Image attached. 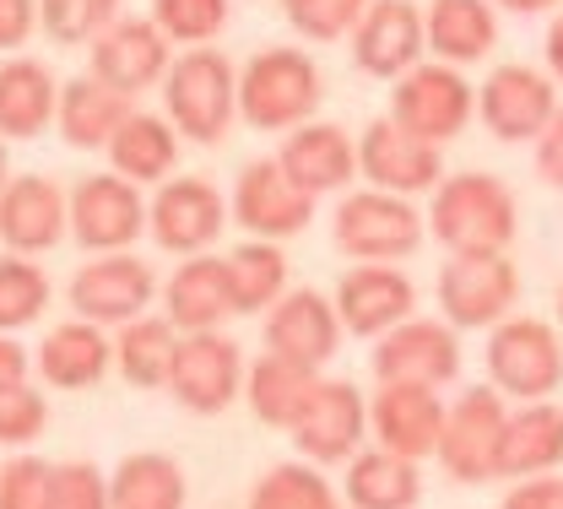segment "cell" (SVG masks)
Returning <instances> with one entry per match:
<instances>
[{"instance_id": "1", "label": "cell", "mask_w": 563, "mask_h": 509, "mask_svg": "<svg viewBox=\"0 0 563 509\" xmlns=\"http://www.w3.org/2000/svg\"><path fill=\"white\" fill-rule=\"evenodd\" d=\"M428 228L444 250L466 255V250H509L520 212L504 179L493 174H455L433 185V207H428Z\"/></svg>"}, {"instance_id": "2", "label": "cell", "mask_w": 563, "mask_h": 509, "mask_svg": "<svg viewBox=\"0 0 563 509\" xmlns=\"http://www.w3.org/2000/svg\"><path fill=\"white\" fill-rule=\"evenodd\" d=\"M320 109V66L303 49L272 44L239 76V114L255 131H298Z\"/></svg>"}, {"instance_id": "3", "label": "cell", "mask_w": 563, "mask_h": 509, "mask_svg": "<svg viewBox=\"0 0 563 509\" xmlns=\"http://www.w3.org/2000/svg\"><path fill=\"white\" fill-rule=\"evenodd\" d=\"M163 92H168V125L174 136H190V142H222L233 114H239V71L217 55V49H190L185 60H174L163 76Z\"/></svg>"}, {"instance_id": "4", "label": "cell", "mask_w": 563, "mask_h": 509, "mask_svg": "<svg viewBox=\"0 0 563 509\" xmlns=\"http://www.w3.org/2000/svg\"><path fill=\"white\" fill-rule=\"evenodd\" d=\"M509 407L493 385H466L450 407H444V429H439V466L450 472V483H493L498 477V444H504Z\"/></svg>"}, {"instance_id": "5", "label": "cell", "mask_w": 563, "mask_h": 509, "mask_svg": "<svg viewBox=\"0 0 563 509\" xmlns=\"http://www.w3.org/2000/svg\"><path fill=\"white\" fill-rule=\"evenodd\" d=\"M520 298V272L504 250H466V255H450L444 272H439V309H444V325L455 331H483L509 320Z\"/></svg>"}, {"instance_id": "6", "label": "cell", "mask_w": 563, "mask_h": 509, "mask_svg": "<svg viewBox=\"0 0 563 509\" xmlns=\"http://www.w3.org/2000/svg\"><path fill=\"white\" fill-rule=\"evenodd\" d=\"M163 390L185 412H196V418L228 412L244 396V353H239V342L233 336H217V331H185L174 342Z\"/></svg>"}, {"instance_id": "7", "label": "cell", "mask_w": 563, "mask_h": 509, "mask_svg": "<svg viewBox=\"0 0 563 509\" xmlns=\"http://www.w3.org/2000/svg\"><path fill=\"white\" fill-rule=\"evenodd\" d=\"M331 244L352 255V261H379V266H396L407 261L422 244V218L407 196H390V190H357L336 207L331 222Z\"/></svg>"}, {"instance_id": "8", "label": "cell", "mask_w": 563, "mask_h": 509, "mask_svg": "<svg viewBox=\"0 0 563 509\" xmlns=\"http://www.w3.org/2000/svg\"><path fill=\"white\" fill-rule=\"evenodd\" d=\"M488 379L498 396L548 401L563 385V342L542 320H498L488 336Z\"/></svg>"}, {"instance_id": "9", "label": "cell", "mask_w": 563, "mask_h": 509, "mask_svg": "<svg viewBox=\"0 0 563 509\" xmlns=\"http://www.w3.org/2000/svg\"><path fill=\"white\" fill-rule=\"evenodd\" d=\"M66 233L81 250L120 255L146 233V201L120 174H87L66 196Z\"/></svg>"}, {"instance_id": "10", "label": "cell", "mask_w": 563, "mask_h": 509, "mask_svg": "<svg viewBox=\"0 0 563 509\" xmlns=\"http://www.w3.org/2000/svg\"><path fill=\"white\" fill-rule=\"evenodd\" d=\"M472 109H477V98L455 66H412L407 76H396V92H390V120L428 146L461 136Z\"/></svg>"}, {"instance_id": "11", "label": "cell", "mask_w": 563, "mask_h": 509, "mask_svg": "<svg viewBox=\"0 0 563 509\" xmlns=\"http://www.w3.org/2000/svg\"><path fill=\"white\" fill-rule=\"evenodd\" d=\"M374 379L379 385H428V390H444L455 374H461V342H455V325L444 320H401L390 325L385 336H374Z\"/></svg>"}, {"instance_id": "12", "label": "cell", "mask_w": 563, "mask_h": 509, "mask_svg": "<svg viewBox=\"0 0 563 509\" xmlns=\"http://www.w3.org/2000/svg\"><path fill=\"white\" fill-rule=\"evenodd\" d=\"M70 314L87 320V325H131L152 309L157 298V272L141 261V255H98L87 261L76 277H70Z\"/></svg>"}, {"instance_id": "13", "label": "cell", "mask_w": 563, "mask_h": 509, "mask_svg": "<svg viewBox=\"0 0 563 509\" xmlns=\"http://www.w3.org/2000/svg\"><path fill=\"white\" fill-rule=\"evenodd\" d=\"M292 444L320 461V466H336V461H352L363 450V434H368V401L352 379H314L303 412L292 418Z\"/></svg>"}, {"instance_id": "14", "label": "cell", "mask_w": 563, "mask_h": 509, "mask_svg": "<svg viewBox=\"0 0 563 509\" xmlns=\"http://www.w3.org/2000/svg\"><path fill=\"white\" fill-rule=\"evenodd\" d=\"M222 222H228V201L196 174L168 179L157 190V201H146V233L168 255H207L222 233Z\"/></svg>"}, {"instance_id": "15", "label": "cell", "mask_w": 563, "mask_h": 509, "mask_svg": "<svg viewBox=\"0 0 563 509\" xmlns=\"http://www.w3.org/2000/svg\"><path fill=\"white\" fill-rule=\"evenodd\" d=\"M336 347H342V320H336V303L325 292L292 288L266 309V353L320 374L336 358Z\"/></svg>"}, {"instance_id": "16", "label": "cell", "mask_w": 563, "mask_h": 509, "mask_svg": "<svg viewBox=\"0 0 563 509\" xmlns=\"http://www.w3.org/2000/svg\"><path fill=\"white\" fill-rule=\"evenodd\" d=\"M168 38L157 33L152 16H114L98 38H92V76L120 92V98H136L146 87H157L168 76Z\"/></svg>"}, {"instance_id": "17", "label": "cell", "mask_w": 563, "mask_h": 509, "mask_svg": "<svg viewBox=\"0 0 563 509\" xmlns=\"http://www.w3.org/2000/svg\"><path fill=\"white\" fill-rule=\"evenodd\" d=\"M412 309H418V288L401 266L357 261L336 283V320L352 336H385L390 325L412 320Z\"/></svg>"}, {"instance_id": "18", "label": "cell", "mask_w": 563, "mask_h": 509, "mask_svg": "<svg viewBox=\"0 0 563 509\" xmlns=\"http://www.w3.org/2000/svg\"><path fill=\"white\" fill-rule=\"evenodd\" d=\"M357 174L368 179V190H390V196H418L433 190L444 174L439 146L407 136L396 120H374L357 142Z\"/></svg>"}, {"instance_id": "19", "label": "cell", "mask_w": 563, "mask_h": 509, "mask_svg": "<svg viewBox=\"0 0 563 509\" xmlns=\"http://www.w3.org/2000/svg\"><path fill=\"white\" fill-rule=\"evenodd\" d=\"M314 218V196H303L298 185H287V174L277 168V157L266 163H250L233 185V222L250 233V239H292L303 233Z\"/></svg>"}, {"instance_id": "20", "label": "cell", "mask_w": 563, "mask_h": 509, "mask_svg": "<svg viewBox=\"0 0 563 509\" xmlns=\"http://www.w3.org/2000/svg\"><path fill=\"white\" fill-rule=\"evenodd\" d=\"M347 38H352L357 71L407 76L422 55V11L412 0H368Z\"/></svg>"}, {"instance_id": "21", "label": "cell", "mask_w": 563, "mask_h": 509, "mask_svg": "<svg viewBox=\"0 0 563 509\" xmlns=\"http://www.w3.org/2000/svg\"><path fill=\"white\" fill-rule=\"evenodd\" d=\"M66 239V190L44 174H22L0 185V244L11 255H44Z\"/></svg>"}, {"instance_id": "22", "label": "cell", "mask_w": 563, "mask_h": 509, "mask_svg": "<svg viewBox=\"0 0 563 509\" xmlns=\"http://www.w3.org/2000/svg\"><path fill=\"white\" fill-rule=\"evenodd\" d=\"M477 109L498 142H537L553 125L559 98H553V81L537 76L531 66H498L477 98Z\"/></svg>"}, {"instance_id": "23", "label": "cell", "mask_w": 563, "mask_h": 509, "mask_svg": "<svg viewBox=\"0 0 563 509\" xmlns=\"http://www.w3.org/2000/svg\"><path fill=\"white\" fill-rule=\"evenodd\" d=\"M368 429L379 439V450L422 461L439 450V429H444V401L428 385H379L368 401Z\"/></svg>"}, {"instance_id": "24", "label": "cell", "mask_w": 563, "mask_h": 509, "mask_svg": "<svg viewBox=\"0 0 563 509\" xmlns=\"http://www.w3.org/2000/svg\"><path fill=\"white\" fill-rule=\"evenodd\" d=\"M163 320L185 336V331H217L222 320H233V288H228V266L222 255H185L179 272L163 288Z\"/></svg>"}, {"instance_id": "25", "label": "cell", "mask_w": 563, "mask_h": 509, "mask_svg": "<svg viewBox=\"0 0 563 509\" xmlns=\"http://www.w3.org/2000/svg\"><path fill=\"white\" fill-rule=\"evenodd\" d=\"M277 168L303 196H331L357 174V146L347 142L342 125H298L282 142Z\"/></svg>"}, {"instance_id": "26", "label": "cell", "mask_w": 563, "mask_h": 509, "mask_svg": "<svg viewBox=\"0 0 563 509\" xmlns=\"http://www.w3.org/2000/svg\"><path fill=\"white\" fill-rule=\"evenodd\" d=\"M114 364V342L103 325H87L70 314L66 325H55L38 347V374L55 385V390H92L103 385V374Z\"/></svg>"}, {"instance_id": "27", "label": "cell", "mask_w": 563, "mask_h": 509, "mask_svg": "<svg viewBox=\"0 0 563 509\" xmlns=\"http://www.w3.org/2000/svg\"><path fill=\"white\" fill-rule=\"evenodd\" d=\"M553 466H563V407H553V401H526L504 423L498 477H548Z\"/></svg>"}, {"instance_id": "28", "label": "cell", "mask_w": 563, "mask_h": 509, "mask_svg": "<svg viewBox=\"0 0 563 509\" xmlns=\"http://www.w3.org/2000/svg\"><path fill=\"white\" fill-rule=\"evenodd\" d=\"M131 114H136L131 98L109 92L98 76H70L66 87H60V103H55V125H60L66 146H76V152L109 146L114 131H120Z\"/></svg>"}, {"instance_id": "29", "label": "cell", "mask_w": 563, "mask_h": 509, "mask_svg": "<svg viewBox=\"0 0 563 509\" xmlns=\"http://www.w3.org/2000/svg\"><path fill=\"white\" fill-rule=\"evenodd\" d=\"M55 103H60V87L49 66L38 60H5L0 66V136H16V142H33L55 125Z\"/></svg>"}, {"instance_id": "30", "label": "cell", "mask_w": 563, "mask_h": 509, "mask_svg": "<svg viewBox=\"0 0 563 509\" xmlns=\"http://www.w3.org/2000/svg\"><path fill=\"white\" fill-rule=\"evenodd\" d=\"M493 38H498V16L488 0H433L422 16V44H433V55L450 66L483 60Z\"/></svg>"}, {"instance_id": "31", "label": "cell", "mask_w": 563, "mask_h": 509, "mask_svg": "<svg viewBox=\"0 0 563 509\" xmlns=\"http://www.w3.org/2000/svg\"><path fill=\"white\" fill-rule=\"evenodd\" d=\"M422 499V477L418 461L390 455L379 444L357 450L347 461V505L352 509H418Z\"/></svg>"}, {"instance_id": "32", "label": "cell", "mask_w": 563, "mask_h": 509, "mask_svg": "<svg viewBox=\"0 0 563 509\" xmlns=\"http://www.w3.org/2000/svg\"><path fill=\"white\" fill-rule=\"evenodd\" d=\"M109 163L131 185H163L179 163V136L163 114H131L109 142Z\"/></svg>"}, {"instance_id": "33", "label": "cell", "mask_w": 563, "mask_h": 509, "mask_svg": "<svg viewBox=\"0 0 563 509\" xmlns=\"http://www.w3.org/2000/svg\"><path fill=\"white\" fill-rule=\"evenodd\" d=\"M185 472L163 450H136L109 477V509H185Z\"/></svg>"}, {"instance_id": "34", "label": "cell", "mask_w": 563, "mask_h": 509, "mask_svg": "<svg viewBox=\"0 0 563 509\" xmlns=\"http://www.w3.org/2000/svg\"><path fill=\"white\" fill-rule=\"evenodd\" d=\"M314 368H298L277 358V353H261L250 374H244V390H250V412L266 423V429H292V418L303 412L309 390H314Z\"/></svg>"}, {"instance_id": "35", "label": "cell", "mask_w": 563, "mask_h": 509, "mask_svg": "<svg viewBox=\"0 0 563 509\" xmlns=\"http://www.w3.org/2000/svg\"><path fill=\"white\" fill-rule=\"evenodd\" d=\"M228 288H233V314H266L287 292V255L272 239H244L239 250L222 255Z\"/></svg>"}, {"instance_id": "36", "label": "cell", "mask_w": 563, "mask_h": 509, "mask_svg": "<svg viewBox=\"0 0 563 509\" xmlns=\"http://www.w3.org/2000/svg\"><path fill=\"white\" fill-rule=\"evenodd\" d=\"M174 342H179V331H174L163 314H141V320H131V325H120V342H114L120 379L136 385V390H163L168 358H174Z\"/></svg>"}, {"instance_id": "37", "label": "cell", "mask_w": 563, "mask_h": 509, "mask_svg": "<svg viewBox=\"0 0 563 509\" xmlns=\"http://www.w3.org/2000/svg\"><path fill=\"white\" fill-rule=\"evenodd\" d=\"M250 509H336V494L325 483L320 466H272L255 488H250Z\"/></svg>"}, {"instance_id": "38", "label": "cell", "mask_w": 563, "mask_h": 509, "mask_svg": "<svg viewBox=\"0 0 563 509\" xmlns=\"http://www.w3.org/2000/svg\"><path fill=\"white\" fill-rule=\"evenodd\" d=\"M49 309V277L27 255H0V336L33 325Z\"/></svg>"}, {"instance_id": "39", "label": "cell", "mask_w": 563, "mask_h": 509, "mask_svg": "<svg viewBox=\"0 0 563 509\" xmlns=\"http://www.w3.org/2000/svg\"><path fill=\"white\" fill-rule=\"evenodd\" d=\"M120 16V0H38V22L55 44H92Z\"/></svg>"}, {"instance_id": "40", "label": "cell", "mask_w": 563, "mask_h": 509, "mask_svg": "<svg viewBox=\"0 0 563 509\" xmlns=\"http://www.w3.org/2000/svg\"><path fill=\"white\" fill-rule=\"evenodd\" d=\"M152 22L163 38H179V44H207L222 33L228 22V0H152Z\"/></svg>"}, {"instance_id": "41", "label": "cell", "mask_w": 563, "mask_h": 509, "mask_svg": "<svg viewBox=\"0 0 563 509\" xmlns=\"http://www.w3.org/2000/svg\"><path fill=\"white\" fill-rule=\"evenodd\" d=\"M38 509H109V477L92 461H49L44 505Z\"/></svg>"}, {"instance_id": "42", "label": "cell", "mask_w": 563, "mask_h": 509, "mask_svg": "<svg viewBox=\"0 0 563 509\" xmlns=\"http://www.w3.org/2000/svg\"><path fill=\"white\" fill-rule=\"evenodd\" d=\"M363 5H368V0H282V16L292 22V33L325 44V38L352 33V22L363 16Z\"/></svg>"}, {"instance_id": "43", "label": "cell", "mask_w": 563, "mask_h": 509, "mask_svg": "<svg viewBox=\"0 0 563 509\" xmlns=\"http://www.w3.org/2000/svg\"><path fill=\"white\" fill-rule=\"evenodd\" d=\"M44 429H49V401H44L33 385H16V390L0 396V444L22 450V444H33Z\"/></svg>"}, {"instance_id": "44", "label": "cell", "mask_w": 563, "mask_h": 509, "mask_svg": "<svg viewBox=\"0 0 563 509\" xmlns=\"http://www.w3.org/2000/svg\"><path fill=\"white\" fill-rule=\"evenodd\" d=\"M44 483H49V461H38V455L0 461V509H38Z\"/></svg>"}, {"instance_id": "45", "label": "cell", "mask_w": 563, "mask_h": 509, "mask_svg": "<svg viewBox=\"0 0 563 509\" xmlns=\"http://www.w3.org/2000/svg\"><path fill=\"white\" fill-rule=\"evenodd\" d=\"M504 509H563V477H520L515 488H509V499Z\"/></svg>"}, {"instance_id": "46", "label": "cell", "mask_w": 563, "mask_h": 509, "mask_svg": "<svg viewBox=\"0 0 563 509\" xmlns=\"http://www.w3.org/2000/svg\"><path fill=\"white\" fill-rule=\"evenodd\" d=\"M33 16H38V0H0V49H16V44H27V33H33Z\"/></svg>"}, {"instance_id": "47", "label": "cell", "mask_w": 563, "mask_h": 509, "mask_svg": "<svg viewBox=\"0 0 563 509\" xmlns=\"http://www.w3.org/2000/svg\"><path fill=\"white\" fill-rule=\"evenodd\" d=\"M537 142H542L537 146V174H542L548 185H559L563 190V109L553 114V125H548Z\"/></svg>"}, {"instance_id": "48", "label": "cell", "mask_w": 563, "mask_h": 509, "mask_svg": "<svg viewBox=\"0 0 563 509\" xmlns=\"http://www.w3.org/2000/svg\"><path fill=\"white\" fill-rule=\"evenodd\" d=\"M16 385H27V347L11 342V336H0V396L16 390Z\"/></svg>"}, {"instance_id": "49", "label": "cell", "mask_w": 563, "mask_h": 509, "mask_svg": "<svg viewBox=\"0 0 563 509\" xmlns=\"http://www.w3.org/2000/svg\"><path fill=\"white\" fill-rule=\"evenodd\" d=\"M548 66H553V76L563 81V16L548 27Z\"/></svg>"}, {"instance_id": "50", "label": "cell", "mask_w": 563, "mask_h": 509, "mask_svg": "<svg viewBox=\"0 0 563 509\" xmlns=\"http://www.w3.org/2000/svg\"><path fill=\"white\" fill-rule=\"evenodd\" d=\"M504 11H520V16H537V11H548V5H559V0H498Z\"/></svg>"}, {"instance_id": "51", "label": "cell", "mask_w": 563, "mask_h": 509, "mask_svg": "<svg viewBox=\"0 0 563 509\" xmlns=\"http://www.w3.org/2000/svg\"><path fill=\"white\" fill-rule=\"evenodd\" d=\"M0 185H5V136H0Z\"/></svg>"}, {"instance_id": "52", "label": "cell", "mask_w": 563, "mask_h": 509, "mask_svg": "<svg viewBox=\"0 0 563 509\" xmlns=\"http://www.w3.org/2000/svg\"><path fill=\"white\" fill-rule=\"evenodd\" d=\"M559 320H563V288H559Z\"/></svg>"}]
</instances>
